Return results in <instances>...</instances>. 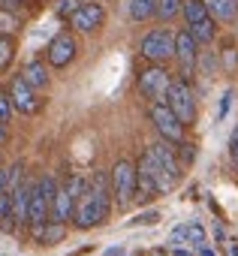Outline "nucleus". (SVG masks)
Instances as JSON below:
<instances>
[{"label":"nucleus","mask_w":238,"mask_h":256,"mask_svg":"<svg viewBox=\"0 0 238 256\" xmlns=\"http://www.w3.org/2000/svg\"><path fill=\"white\" fill-rule=\"evenodd\" d=\"M151 16H157V0H127L130 22H148Z\"/></svg>","instance_id":"f3484780"},{"label":"nucleus","mask_w":238,"mask_h":256,"mask_svg":"<svg viewBox=\"0 0 238 256\" xmlns=\"http://www.w3.org/2000/svg\"><path fill=\"white\" fill-rule=\"evenodd\" d=\"M208 4V12L214 22H235L238 18V0H205Z\"/></svg>","instance_id":"dca6fc26"},{"label":"nucleus","mask_w":238,"mask_h":256,"mask_svg":"<svg viewBox=\"0 0 238 256\" xmlns=\"http://www.w3.org/2000/svg\"><path fill=\"white\" fill-rule=\"evenodd\" d=\"M229 157H232V163L238 166V126H235V133H232V139H229Z\"/></svg>","instance_id":"c85d7f7f"},{"label":"nucleus","mask_w":238,"mask_h":256,"mask_svg":"<svg viewBox=\"0 0 238 256\" xmlns=\"http://www.w3.org/2000/svg\"><path fill=\"white\" fill-rule=\"evenodd\" d=\"M112 202H114V196H112V172L100 169V172H94L88 178V190L76 202V214H72L76 226L78 229H94V226L106 223V217L112 211Z\"/></svg>","instance_id":"f257e3e1"},{"label":"nucleus","mask_w":238,"mask_h":256,"mask_svg":"<svg viewBox=\"0 0 238 256\" xmlns=\"http://www.w3.org/2000/svg\"><path fill=\"white\" fill-rule=\"evenodd\" d=\"M22 4H24V0H0V10H6V12H16Z\"/></svg>","instance_id":"c756f323"},{"label":"nucleus","mask_w":238,"mask_h":256,"mask_svg":"<svg viewBox=\"0 0 238 256\" xmlns=\"http://www.w3.org/2000/svg\"><path fill=\"white\" fill-rule=\"evenodd\" d=\"M199 256H214V250H199Z\"/></svg>","instance_id":"f704fd0d"},{"label":"nucleus","mask_w":238,"mask_h":256,"mask_svg":"<svg viewBox=\"0 0 238 256\" xmlns=\"http://www.w3.org/2000/svg\"><path fill=\"white\" fill-rule=\"evenodd\" d=\"M34 184L36 181H22L12 193V214H16V223H28V208H30V193H34Z\"/></svg>","instance_id":"4468645a"},{"label":"nucleus","mask_w":238,"mask_h":256,"mask_svg":"<svg viewBox=\"0 0 238 256\" xmlns=\"http://www.w3.org/2000/svg\"><path fill=\"white\" fill-rule=\"evenodd\" d=\"M6 139H10V124H0V148L6 145Z\"/></svg>","instance_id":"2f4dec72"},{"label":"nucleus","mask_w":238,"mask_h":256,"mask_svg":"<svg viewBox=\"0 0 238 256\" xmlns=\"http://www.w3.org/2000/svg\"><path fill=\"white\" fill-rule=\"evenodd\" d=\"M10 190V169H0V196Z\"/></svg>","instance_id":"7c9ffc66"},{"label":"nucleus","mask_w":238,"mask_h":256,"mask_svg":"<svg viewBox=\"0 0 238 256\" xmlns=\"http://www.w3.org/2000/svg\"><path fill=\"white\" fill-rule=\"evenodd\" d=\"M148 118H151V124H154V130L160 133V139H166V142H172V145H181V142H184V124L178 120V114H175L166 102H151Z\"/></svg>","instance_id":"0eeeda50"},{"label":"nucleus","mask_w":238,"mask_h":256,"mask_svg":"<svg viewBox=\"0 0 238 256\" xmlns=\"http://www.w3.org/2000/svg\"><path fill=\"white\" fill-rule=\"evenodd\" d=\"M12 58H16V42H12V36H10V34H0V72L10 70Z\"/></svg>","instance_id":"5701e85b"},{"label":"nucleus","mask_w":238,"mask_h":256,"mask_svg":"<svg viewBox=\"0 0 238 256\" xmlns=\"http://www.w3.org/2000/svg\"><path fill=\"white\" fill-rule=\"evenodd\" d=\"M139 54L151 64H166L175 58V34L166 30V28H157V30H148L139 42Z\"/></svg>","instance_id":"39448f33"},{"label":"nucleus","mask_w":238,"mask_h":256,"mask_svg":"<svg viewBox=\"0 0 238 256\" xmlns=\"http://www.w3.org/2000/svg\"><path fill=\"white\" fill-rule=\"evenodd\" d=\"M166 106L178 114V120L184 126H190L196 120V96H193V90L184 78H172L169 94H166Z\"/></svg>","instance_id":"6e6552de"},{"label":"nucleus","mask_w":238,"mask_h":256,"mask_svg":"<svg viewBox=\"0 0 238 256\" xmlns=\"http://www.w3.org/2000/svg\"><path fill=\"white\" fill-rule=\"evenodd\" d=\"M178 12H184V0H157V16L163 22L175 18Z\"/></svg>","instance_id":"b1692460"},{"label":"nucleus","mask_w":238,"mask_h":256,"mask_svg":"<svg viewBox=\"0 0 238 256\" xmlns=\"http://www.w3.org/2000/svg\"><path fill=\"white\" fill-rule=\"evenodd\" d=\"M16 28H18V18L6 10H0V34H12Z\"/></svg>","instance_id":"bb28decb"},{"label":"nucleus","mask_w":238,"mask_h":256,"mask_svg":"<svg viewBox=\"0 0 238 256\" xmlns=\"http://www.w3.org/2000/svg\"><path fill=\"white\" fill-rule=\"evenodd\" d=\"M148 151H151V157L157 160V166L163 169V175H166L172 184H178V181H181V157H178V151L172 148V142L160 139V142L148 145Z\"/></svg>","instance_id":"9d476101"},{"label":"nucleus","mask_w":238,"mask_h":256,"mask_svg":"<svg viewBox=\"0 0 238 256\" xmlns=\"http://www.w3.org/2000/svg\"><path fill=\"white\" fill-rule=\"evenodd\" d=\"M175 58L181 60V76H184V82H187V78L193 76L196 60H199V42L193 40L190 30H178V34H175Z\"/></svg>","instance_id":"ddd939ff"},{"label":"nucleus","mask_w":238,"mask_h":256,"mask_svg":"<svg viewBox=\"0 0 238 256\" xmlns=\"http://www.w3.org/2000/svg\"><path fill=\"white\" fill-rule=\"evenodd\" d=\"M58 181L52 175H42L36 184H34V193H30V208H28V226L36 229V226H46L52 220V202H54V193H58Z\"/></svg>","instance_id":"7ed1b4c3"},{"label":"nucleus","mask_w":238,"mask_h":256,"mask_svg":"<svg viewBox=\"0 0 238 256\" xmlns=\"http://www.w3.org/2000/svg\"><path fill=\"white\" fill-rule=\"evenodd\" d=\"M102 22H106V10L100 4H94V0H84V4L72 12L70 28L78 30V34H94V30L102 28Z\"/></svg>","instance_id":"9b49d317"},{"label":"nucleus","mask_w":238,"mask_h":256,"mask_svg":"<svg viewBox=\"0 0 238 256\" xmlns=\"http://www.w3.org/2000/svg\"><path fill=\"white\" fill-rule=\"evenodd\" d=\"M34 235H36V241L46 244V247H48V244H58V241L66 235V223H54V220H48L46 226H36Z\"/></svg>","instance_id":"a211bd4d"},{"label":"nucleus","mask_w":238,"mask_h":256,"mask_svg":"<svg viewBox=\"0 0 238 256\" xmlns=\"http://www.w3.org/2000/svg\"><path fill=\"white\" fill-rule=\"evenodd\" d=\"M136 178H139V184H136V199L139 202H151L154 196H163V193H169L175 184L163 175V169L157 166V160L151 157V151L145 148L142 151V157L136 160Z\"/></svg>","instance_id":"f03ea898"},{"label":"nucleus","mask_w":238,"mask_h":256,"mask_svg":"<svg viewBox=\"0 0 238 256\" xmlns=\"http://www.w3.org/2000/svg\"><path fill=\"white\" fill-rule=\"evenodd\" d=\"M211 12H208V4L205 0H184V18H187V28L196 24V22H205Z\"/></svg>","instance_id":"412c9836"},{"label":"nucleus","mask_w":238,"mask_h":256,"mask_svg":"<svg viewBox=\"0 0 238 256\" xmlns=\"http://www.w3.org/2000/svg\"><path fill=\"white\" fill-rule=\"evenodd\" d=\"M18 223H16V214H12V193H4L0 196V229L4 232H12Z\"/></svg>","instance_id":"4be33fe9"},{"label":"nucleus","mask_w":238,"mask_h":256,"mask_svg":"<svg viewBox=\"0 0 238 256\" xmlns=\"http://www.w3.org/2000/svg\"><path fill=\"white\" fill-rule=\"evenodd\" d=\"M12 112H16V106H12L10 90H0V124H10L12 120Z\"/></svg>","instance_id":"a878e982"},{"label":"nucleus","mask_w":238,"mask_h":256,"mask_svg":"<svg viewBox=\"0 0 238 256\" xmlns=\"http://www.w3.org/2000/svg\"><path fill=\"white\" fill-rule=\"evenodd\" d=\"M136 84H139V94H142L145 100H151V102H166L172 76L163 70V64H151V66H145V70L136 76Z\"/></svg>","instance_id":"423d86ee"},{"label":"nucleus","mask_w":238,"mask_h":256,"mask_svg":"<svg viewBox=\"0 0 238 256\" xmlns=\"http://www.w3.org/2000/svg\"><path fill=\"white\" fill-rule=\"evenodd\" d=\"M76 54H78L76 36L66 34V30H60V34L48 42V48H46V64L54 66V70H64V66H70V64L76 60Z\"/></svg>","instance_id":"1a4fd4ad"},{"label":"nucleus","mask_w":238,"mask_h":256,"mask_svg":"<svg viewBox=\"0 0 238 256\" xmlns=\"http://www.w3.org/2000/svg\"><path fill=\"white\" fill-rule=\"evenodd\" d=\"M136 184H139V178H136L133 160H118L112 166V196H114V205L121 211H127L130 202L136 199Z\"/></svg>","instance_id":"20e7f679"},{"label":"nucleus","mask_w":238,"mask_h":256,"mask_svg":"<svg viewBox=\"0 0 238 256\" xmlns=\"http://www.w3.org/2000/svg\"><path fill=\"white\" fill-rule=\"evenodd\" d=\"M172 241H187V244H205V229L199 223H184L172 232Z\"/></svg>","instance_id":"aec40b11"},{"label":"nucleus","mask_w":238,"mask_h":256,"mask_svg":"<svg viewBox=\"0 0 238 256\" xmlns=\"http://www.w3.org/2000/svg\"><path fill=\"white\" fill-rule=\"evenodd\" d=\"M10 96H12L16 112H22V114H36V112L42 108L40 90H34L22 76H16V78H12V84H10Z\"/></svg>","instance_id":"f8f14e48"},{"label":"nucleus","mask_w":238,"mask_h":256,"mask_svg":"<svg viewBox=\"0 0 238 256\" xmlns=\"http://www.w3.org/2000/svg\"><path fill=\"white\" fill-rule=\"evenodd\" d=\"M157 220H160V214H157V211H148V214H139V217L130 220V223H133V226H151V223H157Z\"/></svg>","instance_id":"cd10ccee"},{"label":"nucleus","mask_w":238,"mask_h":256,"mask_svg":"<svg viewBox=\"0 0 238 256\" xmlns=\"http://www.w3.org/2000/svg\"><path fill=\"white\" fill-rule=\"evenodd\" d=\"M22 78L34 88V90H46L48 88V66L42 64V60H30L28 66H24V72H22Z\"/></svg>","instance_id":"2eb2a0df"},{"label":"nucleus","mask_w":238,"mask_h":256,"mask_svg":"<svg viewBox=\"0 0 238 256\" xmlns=\"http://www.w3.org/2000/svg\"><path fill=\"white\" fill-rule=\"evenodd\" d=\"M187 30L193 34V40H196L199 46H208V42H211V40L217 36V22H214V18L208 16L205 22H196V24H190Z\"/></svg>","instance_id":"6ab92c4d"},{"label":"nucleus","mask_w":238,"mask_h":256,"mask_svg":"<svg viewBox=\"0 0 238 256\" xmlns=\"http://www.w3.org/2000/svg\"><path fill=\"white\" fill-rule=\"evenodd\" d=\"M82 4H84V0H54L52 6H54V12H58L60 18H66V22H70V18H72V12H76Z\"/></svg>","instance_id":"393cba45"},{"label":"nucleus","mask_w":238,"mask_h":256,"mask_svg":"<svg viewBox=\"0 0 238 256\" xmlns=\"http://www.w3.org/2000/svg\"><path fill=\"white\" fill-rule=\"evenodd\" d=\"M229 100H232V94L226 90V96H223V102H220V118H223V114L229 112Z\"/></svg>","instance_id":"473e14b6"},{"label":"nucleus","mask_w":238,"mask_h":256,"mask_svg":"<svg viewBox=\"0 0 238 256\" xmlns=\"http://www.w3.org/2000/svg\"><path fill=\"white\" fill-rule=\"evenodd\" d=\"M175 256H193L190 250H175Z\"/></svg>","instance_id":"72a5a7b5"}]
</instances>
